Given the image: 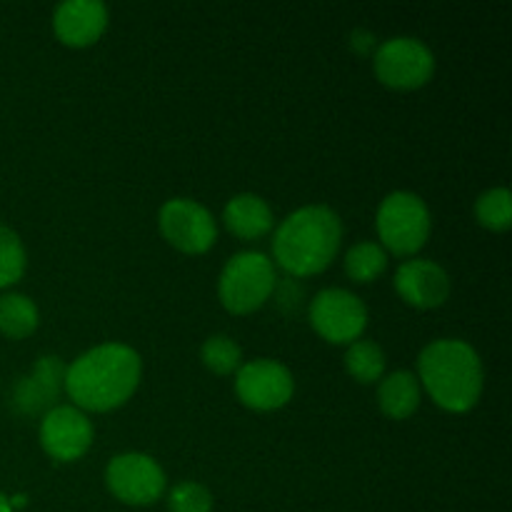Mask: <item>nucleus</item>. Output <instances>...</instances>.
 <instances>
[{
  "label": "nucleus",
  "mask_w": 512,
  "mask_h": 512,
  "mask_svg": "<svg viewBox=\"0 0 512 512\" xmlns=\"http://www.w3.org/2000/svg\"><path fill=\"white\" fill-rule=\"evenodd\" d=\"M223 223L228 233L240 240H258L268 235L275 225V215L270 205L260 195L243 193L235 195L223 210Z\"/></svg>",
  "instance_id": "15"
},
{
  "label": "nucleus",
  "mask_w": 512,
  "mask_h": 512,
  "mask_svg": "<svg viewBox=\"0 0 512 512\" xmlns=\"http://www.w3.org/2000/svg\"><path fill=\"white\" fill-rule=\"evenodd\" d=\"M385 268H388V253L370 240L353 245L345 255V273L355 283H373L385 273Z\"/></svg>",
  "instance_id": "19"
},
{
  "label": "nucleus",
  "mask_w": 512,
  "mask_h": 512,
  "mask_svg": "<svg viewBox=\"0 0 512 512\" xmlns=\"http://www.w3.org/2000/svg\"><path fill=\"white\" fill-rule=\"evenodd\" d=\"M450 275L433 260H408L395 273V290L408 305L420 310L440 308L450 298Z\"/></svg>",
  "instance_id": "12"
},
{
  "label": "nucleus",
  "mask_w": 512,
  "mask_h": 512,
  "mask_svg": "<svg viewBox=\"0 0 512 512\" xmlns=\"http://www.w3.org/2000/svg\"><path fill=\"white\" fill-rule=\"evenodd\" d=\"M143 375V360L130 345L105 343L65 368L63 388L78 410L110 413L133 398Z\"/></svg>",
  "instance_id": "1"
},
{
  "label": "nucleus",
  "mask_w": 512,
  "mask_h": 512,
  "mask_svg": "<svg viewBox=\"0 0 512 512\" xmlns=\"http://www.w3.org/2000/svg\"><path fill=\"white\" fill-rule=\"evenodd\" d=\"M235 393L245 408L270 413L290 403L295 393V380L293 373L278 360L258 358L253 363L240 365Z\"/></svg>",
  "instance_id": "10"
},
{
  "label": "nucleus",
  "mask_w": 512,
  "mask_h": 512,
  "mask_svg": "<svg viewBox=\"0 0 512 512\" xmlns=\"http://www.w3.org/2000/svg\"><path fill=\"white\" fill-rule=\"evenodd\" d=\"M343 240L338 213L328 205H305L290 213L273 235V258L293 278L318 275L333 263Z\"/></svg>",
  "instance_id": "2"
},
{
  "label": "nucleus",
  "mask_w": 512,
  "mask_h": 512,
  "mask_svg": "<svg viewBox=\"0 0 512 512\" xmlns=\"http://www.w3.org/2000/svg\"><path fill=\"white\" fill-rule=\"evenodd\" d=\"M200 360L205 368L215 375H230L240 370V360H243V350L228 335H210L200 348Z\"/></svg>",
  "instance_id": "21"
},
{
  "label": "nucleus",
  "mask_w": 512,
  "mask_h": 512,
  "mask_svg": "<svg viewBox=\"0 0 512 512\" xmlns=\"http://www.w3.org/2000/svg\"><path fill=\"white\" fill-rule=\"evenodd\" d=\"M0 512H13V508H10V498H5L3 493H0Z\"/></svg>",
  "instance_id": "24"
},
{
  "label": "nucleus",
  "mask_w": 512,
  "mask_h": 512,
  "mask_svg": "<svg viewBox=\"0 0 512 512\" xmlns=\"http://www.w3.org/2000/svg\"><path fill=\"white\" fill-rule=\"evenodd\" d=\"M158 225L173 248L188 255H203L218 240V225L208 208L188 198H173L160 208Z\"/></svg>",
  "instance_id": "9"
},
{
  "label": "nucleus",
  "mask_w": 512,
  "mask_h": 512,
  "mask_svg": "<svg viewBox=\"0 0 512 512\" xmlns=\"http://www.w3.org/2000/svg\"><path fill=\"white\" fill-rule=\"evenodd\" d=\"M25 265H28V255L18 233L0 225V290L18 283L25 273Z\"/></svg>",
  "instance_id": "22"
},
{
  "label": "nucleus",
  "mask_w": 512,
  "mask_h": 512,
  "mask_svg": "<svg viewBox=\"0 0 512 512\" xmlns=\"http://www.w3.org/2000/svg\"><path fill=\"white\" fill-rule=\"evenodd\" d=\"M65 365L55 355H45L35 363L33 373L20 380L13 390V405L23 415H35L40 410H48L55 403L60 388H63Z\"/></svg>",
  "instance_id": "14"
},
{
  "label": "nucleus",
  "mask_w": 512,
  "mask_h": 512,
  "mask_svg": "<svg viewBox=\"0 0 512 512\" xmlns=\"http://www.w3.org/2000/svg\"><path fill=\"white\" fill-rule=\"evenodd\" d=\"M475 218L483 228L503 233L512 225V195L508 188L485 190L475 203Z\"/></svg>",
  "instance_id": "20"
},
{
  "label": "nucleus",
  "mask_w": 512,
  "mask_h": 512,
  "mask_svg": "<svg viewBox=\"0 0 512 512\" xmlns=\"http://www.w3.org/2000/svg\"><path fill=\"white\" fill-rule=\"evenodd\" d=\"M23 505H25V495H15V498L13 500H10V508H23Z\"/></svg>",
  "instance_id": "25"
},
{
  "label": "nucleus",
  "mask_w": 512,
  "mask_h": 512,
  "mask_svg": "<svg viewBox=\"0 0 512 512\" xmlns=\"http://www.w3.org/2000/svg\"><path fill=\"white\" fill-rule=\"evenodd\" d=\"M108 28V8L100 0H65L55 8L53 30L60 43L85 48L98 43Z\"/></svg>",
  "instance_id": "13"
},
{
  "label": "nucleus",
  "mask_w": 512,
  "mask_h": 512,
  "mask_svg": "<svg viewBox=\"0 0 512 512\" xmlns=\"http://www.w3.org/2000/svg\"><path fill=\"white\" fill-rule=\"evenodd\" d=\"M378 405L388 418L405 420L420 408V383L408 370L383 375L378 388Z\"/></svg>",
  "instance_id": "16"
},
{
  "label": "nucleus",
  "mask_w": 512,
  "mask_h": 512,
  "mask_svg": "<svg viewBox=\"0 0 512 512\" xmlns=\"http://www.w3.org/2000/svg\"><path fill=\"white\" fill-rule=\"evenodd\" d=\"M345 370L350 373V378L363 385L378 383L385 375L383 348L373 340H355V343L348 345V353H345Z\"/></svg>",
  "instance_id": "18"
},
{
  "label": "nucleus",
  "mask_w": 512,
  "mask_h": 512,
  "mask_svg": "<svg viewBox=\"0 0 512 512\" xmlns=\"http://www.w3.org/2000/svg\"><path fill=\"white\" fill-rule=\"evenodd\" d=\"M418 375L435 405L448 413H468L483 393V363L465 340H435L420 353Z\"/></svg>",
  "instance_id": "3"
},
{
  "label": "nucleus",
  "mask_w": 512,
  "mask_h": 512,
  "mask_svg": "<svg viewBox=\"0 0 512 512\" xmlns=\"http://www.w3.org/2000/svg\"><path fill=\"white\" fill-rule=\"evenodd\" d=\"M375 225H378V235L383 240V250L405 258V255H415L428 243L433 218L420 195L395 190L380 203Z\"/></svg>",
  "instance_id": "5"
},
{
  "label": "nucleus",
  "mask_w": 512,
  "mask_h": 512,
  "mask_svg": "<svg viewBox=\"0 0 512 512\" xmlns=\"http://www.w3.org/2000/svg\"><path fill=\"white\" fill-rule=\"evenodd\" d=\"M310 325L328 343L350 345L368 328V308L350 290H320L310 303Z\"/></svg>",
  "instance_id": "7"
},
{
  "label": "nucleus",
  "mask_w": 512,
  "mask_h": 512,
  "mask_svg": "<svg viewBox=\"0 0 512 512\" xmlns=\"http://www.w3.org/2000/svg\"><path fill=\"white\" fill-rule=\"evenodd\" d=\"M170 512H213V495L205 485L183 480L168 493Z\"/></svg>",
  "instance_id": "23"
},
{
  "label": "nucleus",
  "mask_w": 512,
  "mask_h": 512,
  "mask_svg": "<svg viewBox=\"0 0 512 512\" xmlns=\"http://www.w3.org/2000/svg\"><path fill=\"white\" fill-rule=\"evenodd\" d=\"M375 75L393 90L423 88L435 73V55L418 38H390L375 50Z\"/></svg>",
  "instance_id": "6"
},
{
  "label": "nucleus",
  "mask_w": 512,
  "mask_h": 512,
  "mask_svg": "<svg viewBox=\"0 0 512 512\" xmlns=\"http://www.w3.org/2000/svg\"><path fill=\"white\" fill-rule=\"evenodd\" d=\"M105 485L125 505H153L165 493V473L150 455H115L105 468Z\"/></svg>",
  "instance_id": "8"
},
{
  "label": "nucleus",
  "mask_w": 512,
  "mask_h": 512,
  "mask_svg": "<svg viewBox=\"0 0 512 512\" xmlns=\"http://www.w3.org/2000/svg\"><path fill=\"white\" fill-rule=\"evenodd\" d=\"M38 305L20 293L0 295V333L10 340H23L38 330Z\"/></svg>",
  "instance_id": "17"
},
{
  "label": "nucleus",
  "mask_w": 512,
  "mask_h": 512,
  "mask_svg": "<svg viewBox=\"0 0 512 512\" xmlns=\"http://www.w3.org/2000/svg\"><path fill=\"white\" fill-rule=\"evenodd\" d=\"M93 423L75 405H58L40 423V445L58 463L80 460L93 445Z\"/></svg>",
  "instance_id": "11"
},
{
  "label": "nucleus",
  "mask_w": 512,
  "mask_h": 512,
  "mask_svg": "<svg viewBox=\"0 0 512 512\" xmlns=\"http://www.w3.org/2000/svg\"><path fill=\"white\" fill-rule=\"evenodd\" d=\"M278 288L275 265L268 255L238 253L225 263L218 280V298L233 315H250L263 308Z\"/></svg>",
  "instance_id": "4"
}]
</instances>
